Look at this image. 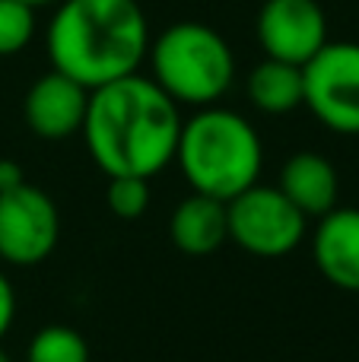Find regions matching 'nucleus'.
<instances>
[{
	"instance_id": "obj_1",
	"label": "nucleus",
	"mask_w": 359,
	"mask_h": 362,
	"mask_svg": "<svg viewBox=\"0 0 359 362\" xmlns=\"http://www.w3.org/2000/svg\"><path fill=\"white\" fill-rule=\"evenodd\" d=\"M80 134L93 163L108 178H153L175 163L182 112L150 76L131 74L89 89Z\"/></svg>"
},
{
	"instance_id": "obj_2",
	"label": "nucleus",
	"mask_w": 359,
	"mask_h": 362,
	"mask_svg": "<svg viewBox=\"0 0 359 362\" xmlns=\"http://www.w3.org/2000/svg\"><path fill=\"white\" fill-rule=\"evenodd\" d=\"M54 70L86 89L137 74L150 29L137 0H61L45 32Z\"/></svg>"
},
{
	"instance_id": "obj_3",
	"label": "nucleus",
	"mask_w": 359,
	"mask_h": 362,
	"mask_svg": "<svg viewBox=\"0 0 359 362\" xmlns=\"http://www.w3.org/2000/svg\"><path fill=\"white\" fill-rule=\"evenodd\" d=\"M175 163L194 194L233 200L258 185L264 169V146L248 118L220 105H207L182 121Z\"/></svg>"
},
{
	"instance_id": "obj_4",
	"label": "nucleus",
	"mask_w": 359,
	"mask_h": 362,
	"mask_svg": "<svg viewBox=\"0 0 359 362\" xmlns=\"http://www.w3.org/2000/svg\"><path fill=\"white\" fill-rule=\"evenodd\" d=\"M150 80L175 105L207 108L229 93L235 80V57L226 38L207 23H172L150 42Z\"/></svg>"
},
{
	"instance_id": "obj_5",
	"label": "nucleus",
	"mask_w": 359,
	"mask_h": 362,
	"mask_svg": "<svg viewBox=\"0 0 359 362\" xmlns=\"http://www.w3.org/2000/svg\"><path fill=\"white\" fill-rule=\"evenodd\" d=\"M229 238L254 257H283L305 242L309 219L277 185H252L226 200Z\"/></svg>"
},
{
	"instance_id": "obj_6",
	"label": "nucleus",
	"mask_w": 359,
	"mask_h": 362,
	"mask_svg": "<svg viewBox=\"0 0 359 362\" xmlns=\"http://www.w3.org/2000/svg\"><path fill=\"white\" fill-rule=\"evenodd\" d=\"M302 105L328 131L359 137V42H328L302 64Z\"/></svg>"
},
{
	"instance_id": "obj_7",
	"label": "nucleus",
	"mask_w": 359,
	"mask_h": 362,
	"mask_svg": "<svg viewBox=\"0 0 359 362\" xmlns=\"http://www.w3.org/2000/svg\"><path fill=\"white\" fill-rule=\"evenodd\" d=\"M61 213L42 187L23 181L0 194V261L35 267L57 248Z\"/></svg>"
},
{
	"instance_id": "obj_8",
	"label": "nucleus",
	"mask_w": 359,
	"mask_h": 362,
	"mask_svg": "<svg viewBox=\"0 0 359 362\" xmlns=\"http://www.w3.org/2000/svg\"><path fill=\"white\" fill-rule=\"evenodd\" d=\"M264 57L286 64H309L328 38V16L318 0H264L254 19Z\"/></svg>"
},
{
	"instance_id": "obj_9",
	"label": "nucleus",
	"mask_w": 359,
	"mask_h": 362,
	"mask_svg": "<svg viewBox=\"0 0 359 362\" xmlns=\"http://www.w3.org/2000/svg\"><path fill=\"white\" fill-rule=\"evenodd\" d=\"M89 105V89L51 67L42 74L23 99V118L29 131L42 140H67L83 131Z\"/></svg>"
},
{
	"instance_id": "obj_10",
	"label": "nucleus",
	"mask_w": 359,
	"mask_h": 362,
	"mask_svg": "<svg viewBox=\"0 0 359 362\" xmlns=\"http://www.w3.org/2000/svg\"><path fill=\"white\" fill-rule=\"evenodd\" d=\"M312 257L331 286L359 293V206H334L318 216Z\"/></svg>"
},
{
	"instance_id": "obj_11",
	"label": "nucleus",
	"mask_w": 359,
	"mask_h": 362,
	"mask_svg": "<svg viewBox=\"0 0 359 362\" xmlns=\"http://www.w3.org/2000/svg\"><path fill=\"white\" fill-rule=\"evenodd\" d=\"M277 187L283 191V197L302 213L305 219H318L324 213H331L341 197V178L328 156L322 153H293L280 169Z\"/></svg>"
},
{
	"instance_id": "obj_12",
	"label": "nucleus",
	"mask_w": 359,
	"mask_h": 362,
	"mask_svg": "<svg viewBox=\"0 0 359 362\" xmlns=\"http://www.w3.org/2000/svg\"><path fill=\"white\" fill-rule=\"evenodd\" d=\"M169 238L184 255H213L229 238L226 200L207 197V194L184 197L169 216Z\"/></svg>"
},
{
	"instance_id": "obj_13",
	"label": "nucleus",
	"mask_w": 359,
	"mask_h": 362,
	"mask_svg": "<svg viewBox=\"0 0 359 362\" xmlns=\"http://www.w3.org/2000/svg\"><path fill=\"white\" fill-rule=\"evenodd\" d=\"M245 95L264 115H290L302 105V67L264 57L245 80Z\"/></svg>"
},
{
	"instance_id": "obj_14",
	"label": "nucleus",
	"mask_w": 359,
	"mask_h": 362,
	"mask_svg": "<svg viewBox=\"0 0 359 362\" xmlns=\"http://www.w3.org/2000/svg\"><path fill=\"white\" fill-rule=\"evenodd\" d=\"M25 362H89V344L73 327L48 325L29 340Z\"/></svg>"
},
{
	"instance_id": "obj_15",
	"label": "nucleus",
	"mask_w": 359,
	"mask_h": 362,
	"mask_svg": "<svg viewBox=\"0 0 359 362\" xmlns=\"http://www.w3.org/2000/svg\"><path fill=\"white\" fill-rule=\"evenodd\" d=\"M35 35V6L23 0H0V57H13Z\"/></svg>"
},
{
	"instance_id": "obj_16",
	"label": "nucleus",
	"mask_w": 359,
	"mask_h": 362,
	"mask_svg": "<svg viewBox=\"0 0 359 362\" xmlns=\"http://www.w3.org/2000/svg\"><path fill=\"white\" fill-rule=\"evenodd\" d=\"M105 200L118 219H140L150 206V178L114 175L108 178Z\"/></svg>"
},
{
	"instance_id": "obj_17",
	"label": "nucleus",
	"mask_w": 359,
	"mask_h": 362,
	"mask_svg": "<svg viewBox=\"0 0 359 362\" xmlns=\"http://www.w3.org/2000/svg\"><path fill=\"white\" fill-rule=\"evenodd\" d=\"M13 321H16V293H13L10 276L0 270V340L6 337Z\"/></svg>"
},
{
	"instance_id": "obj_18",
	"label": "nucleus",
	"mask_w": 359,
	"mask_h": 362,
	"mask_svg": "<svg viewBox=\"0 0 359 362\" xmlns=\"http://www.w3.org/2000/svg\"><path fill=\"white\" fill-rule=\"evenodd\" d=\"M23 181H25L23 165L13 163V159H0V194H4V191H13V187H19Z\"/></svg>"
},
{
	"instance_id": "obj_19",
	"label": "nucleus",
	"mask_w": 359,
	"mask_h": 362,
	"mask_svg": "<svg viewBox=\"0 0 359 362\" xmlns=\"http://www.w3.org/2000/svg\"><path fill=\"white\" fill-rule=\"evenodd\" d=\"M23 4H29V6H48V4H61V0H23Z\"/></svg>"
},
{
	"instance_id": "obj_20",
	"label": "nucleus",
	"mask_w": 359,
	"mask_h": 362,
	"mask_svg": "<svg viewBox=\"0 0 359 362\" xmlns=\"http://www.w3.org/2000/svg\"><path fill=\"white\" fill-rule=\"evenodd\" d=\"M0 362H13V359H10V356H6V353H4V350H0Z\"/></svg>"
}]
</instances>
